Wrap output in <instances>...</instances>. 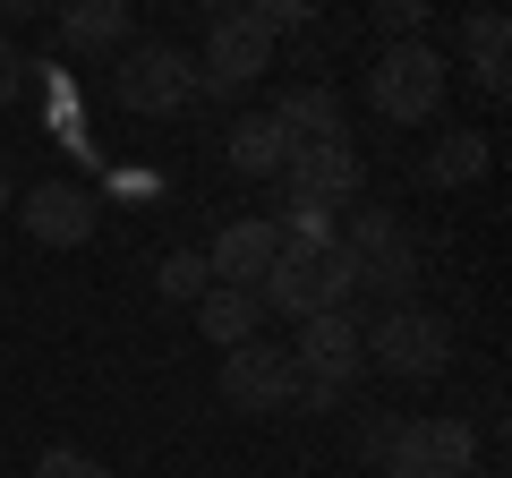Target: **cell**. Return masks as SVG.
<instances>
[{
  "label": "cell",
  "mask_w": 512,
  "mask_h": 478,
  "mask_svg": "<svg viewBox=\"0 0 512 478\" xmlns=\"http://www.w3.org/2000/svg\"><path fill=\"white\" fill-rule=\"evenodd\" d=\"M222 402L248 410V419H274V410H291V402H299L291 350H282V342H239V350H222Z\"/></svg>",
  "instance_id": "cell-8"
},
{
  "label": "cell",
  "mask_w": 512,
  "mask_h": 478,
  "mask_svg": "<svg viewBox=\"0 0 512 478\" xmlns=\"http://www.w3.org/2000/svg\"><path fill=\"white\" fill-rule=\"evenodd\" d=\"M103 478H111V470H103Z\"/></svg>",
  "instance_id": "cell-25"
},
{
  "label": "cell",
  "mask_w": 512,
  "mask_h": 478,
  "mask_svg": "<svg viewBox=\"0 0 512 478\" xmlns=\"http://www.w3.org/2000/svg\"><path fill=\"white\" fill-rule=\"evenodd\" d=\"M342 248L359 257V291H376L384 308H410V291H419V248H410V231L384 205H359L342 222Z\"/></svg>",
  "instance_id": "cell-3"
},
{
  "label": "cell",
  "mask_w": 512,
  "mask_h": 478,
  "mask_svg": "<svg viewBox=\"0 0 512 478\" xmlns=\"http://www.w3.org/2000/svg\"><path fill=\"white\" fill-rule=\"evenodd\" d=\"M461 43H470L478 94H504L512 86V18L504 9H470V18H461Z\"/></svg>",
  "instance_id": "cell-13"
},
{
  "label": "cell",
  "mask_w": 512,
  "mask_h": 478,
  "mask_svg": "<svg viewBox=\"0 0 512 478\" xmlns=\"http://www.w3.org/2000/svg\"><path fill=\"white\" fill-rule=\"evenodd\" d=\"M265 69H274V43H265V35L248 26V9H239V0L205 9V52H197L205 94H239V86H256Z\"/></svg>",
  "instance_id": "cell-6"
},
{
  "label": "cell",
  "mask_w": 512,
  "mask_h": 478,
  "mask_svg": "<svg viewBox=\"0 0 512 478\" xmlns=\"http://www.w3.org/2000/svg\"><path fill=\"white\" fill-rule=\"evenodd\" d=\"M291 368L299 385H325V393H350L367 376V325L350 308H316L299 316V342H291Z\"/></svg>",
  "instance_id": "cell-5"
},
{
  "label": "cell",
  "mask_w": 512,
  "mask_h": 478,
  "mask_svg": "<svg viewBox=\"0 0 512 478\" xmlns=\"http://www.w3.org/2000/svg\"><path fill=\"white\" fill-rule=\"evenodd\" d=\"M444 86H453V69H444L436 43H384V52L367 60V103H376V120H402V129L436 120Z\"/></svg>",
  "instance_id": "cell-1"
},
{
  "label": "cell",
  "mask_w": 512,
  "mask_h": 478,
  "mask_svg": "<svg viewBox=\"0 0 512 478\" xmlns=\"http://www.w3.org/2000/svg\"><path fill=\"white\" fill-rule=\"evenodd\" d=\"M35 478H103V461H94V453H77V444H52V453L35 461Z\"/></svg>",
  "instance_id": "cell-22"
},
{
  "label": "cell",
  "mask_w": 512,
  "mask_h": 478,
  "mask_svg": "<svg viewBox=\"0 0 512 478\" xmlns=\"http://www.w3.org/2000/svg\"><path fill=\"white\" fill-rule=\"evenodd\" d=\"M444 359H453V325H444L436 308H384L376 325H367V368L402 376V385L444 376Z\"/></svg>",
  "instance_id": "cell-4"
},
{
  "label": "cell",
  "mask_w": 512,
  "mask_h": 478,
  "mask_svg": "<svg viewBox=\"0 0 512 478\" xmlns=\"http://www.w3.org/2000/svg\"><path fill=\"white\" fill-rule=\"evenodd\" d=\"M274 120H282L291 146H333V137H350L342 129V94H333V86H291L274 103Z\"/></svg>",
  "instance_id": "cell-14"
},
{
  "label": "cell",
  "mask_w": 512,
  "mask_h": 478,
  "mask_svg": "<svg viewBox=\"0 0 512 478\" xmlns=\"http://www.w3.org/2000/svg\"><path fill=\"white\" fill-rule=\"evenodd\" d=\"M222 154H231V171H248V180H282V163H291V137H282L274 111H248V120H231V137H222Z\"/></svg>",
  "instance_id": "cell-12"
},
{
  "label": "cell",
  "mask_w": 512,
  "mask_h": 478,
  "mask_svg": "<svg viewBox=\"0 0 512 478\" xmlns=\"http://www.w3.org/2000/svg\"><path fill=\"white\" fill-rule=\"evenodd\" d=\"M197 325H205V342H222V350H239V342H256V325H265V308H256V291H205L197 299Z\"/></svg>",
  "instance_id": "cell-16"
},
{
  "label": "cell",
  "mask_w": 512,
  "mask_h": 478,
  "mask_svg": "<svg viewBox=\"0 0 512 478\" xmlns=\"http://www.w3.org/2000/svg\"><path fill=\"white\" fill-rule=\"evenodd\" d=\"M9 205H18V188H9V163H0V214H9Z\"/></svg>",
  "instance_id": "cell-24"
},
{
  "label": "cell",
  "mask_w": 512,
  "mask_h": 478,
  "mask_svg": "<svg viewBox=\"0 0 512 478\" xmlns=\"http://www.w3.org/2000/svg\"><path fill=\"white\" fill-rule=\"evenodd\" d=\"M239 9H248V26H256L265 43H274V35H299V26H316L299 0H239Z\"/></svg>",
  "instance_id": "cell-20"
},
{
  "label": "cell",
  "mask_w": 512,
  "mask_h": 478,
  "mask_svg": "<svg viewBox=\"0 0 512 478\" xmlns=\"http://www.w3.org/2000/svg\"><path fill=\"white\" fill-rule=\"evenodd\" d=\"M205 94L197 60L180 52V43H128L120 69H111V103L120 111H146V120H171V111H188Z\"/></svg>",
  "instance_id": "cell-2"
},
{
  "label": "cell",
  "mask_w": 512,
  "mask_h": 478,
  "mask_svg": "<svg viewBox=\"0 0 512 478\" xmlns=\"http://www.w3.org/2000/svg\"><path fill=\"white\" fill-rule=\"evenodd\" d=\"M274 239H282V257H291V265H316L333 239H342V214H316V205H282V214H274Z\"/></svg>",
  "instance_id": "cell-17"
},
{
  "label": "cell",
  "mask_w": 512,
  "mask_h": 478,
  "mask_svg": "<svg viewBox=\"0 0 512 478\" xmlns=\"http://www.w3.org/2000/svg\"><path fill=\"white\" fill-rule=\"evenodd\" d=\"M18 86H26V52L9 43V26H0V111L18 103Z\"/></svg>",
  "instance_id": "cell-23"
},
{
  "label": "cell",
  "mask_w": 512,
  "mask_h": 478,
  "mask_svg": "<svg viewBox=\"0 0 512 478\" xmlns=\"http://www.w3.org/2000/svg\"><path fill=\"white\" fill-rule=\"evenodd\" d=\"M419 26H427L419 0H376V35L384 43H419Z\"/></svg>",
  "instance_id": "cell-21"
},
{
  "label": "cell",
  "mask_w": 512,
  "mask_h": 478,
  "mask_svg": "<svg viewBox=\"0 0 512 478\" xmlns=\"http://www.w3.org/2000/svg\"><path fill=\"white\" fill-rule=\"evenodd\" d=\"M427 180H436V188L487 180V137H478V129H444L436 146H427Z\"/></svg>",
  "instance_id": "cell-18"
},
{
  "label": "cell",
  "mask_w": 512,
  "mask_h": 478,
  "mask_svg": "<svg viewBox=\"0 0 512 478\" xmlns=\"http://www.w3.org/2000/svg\"><path fill=\"white\" fill-rule=\"evenodd\" d=\"M274 257H282L274 222H265V214H239V222H222V231H214V248H205V274H214L222 291H256V282L274 274Z\"/></svg>",
  "instance_id": "cell-11"
},
{
  "label": "cell",
  "mask_w": 512,
  "mask_h": 478,
  "mask_svg": "<svg viewBox=\"0 0 512 478\" xmlns=\"http://www.w3.org/2000/svg\"><path fill=\"white\" fill-rule=\"evenodd\" d=\"M9 214H18L26 239H43V248H86L94 222H103V205H94V188H77V180H43V188H26Z\"/></svg>",
  "instance_id": "cell-10"
},
{
  "label": "cell",
  "mask_w": 512,
  "mask_h": 478,
  "mask_svg": "<svg viewBox=\"0 0 512 478\" xmlns=\"http://www.w3.org/2000/svg\"><path fill=\"white\" fill-rule=\"evenodd\" d=\"M282 188H291V205L342 214V205H359L367 163H359V146H350V137H333V146H299L291 163H282Z\"/></svg>",
  "instance_id": "cell-9"
},
{
  "label": "cell",
  "mask_w": 512,
  "mask_h": 478,
  "mask_svg": "<svg viewBox=\"0 0 512 478\" xmlns=\"http://www.w3.org/2000/svg\"><path fill=\"white\" fill-rule=\"evenodd\" d=\"M154 291H163V299H188V308H197V299L214 291V274H205V257H197V248H180V257H163V265H154Z\"/></svg>",
  "instance_id": "cell-19"
},
{
  "label": "cell",
  "mask_w": 512,
  "mask_h": 478,
  "mask_svg": "<svg viewBox=\"0 0 512 478\" xmlns=\"http://www.w3.org/2000/svg\"><path fill=\"white\" fill-rule=\"evenodd\" d=\"M60 43H69V52H111V43H128V0H69V9H60Z\"/></svg>",
  "instance_id": "cell-15"
},
{
  "label": "cell",
  "mask_w": 512,
  "mask_h": 478,
  "mask_svg": "<svg viewBox=\"0 0 512 478\" xmlns=\"http://www.w3.org/2000/svg\"><path fill=\"white\" fill-rule=\"evenodd\" d=\"M478 436L470 419H402L384 444V478H470Z\"/></svg>",
  "instance_id": "cell-7"
}]
</instances>
